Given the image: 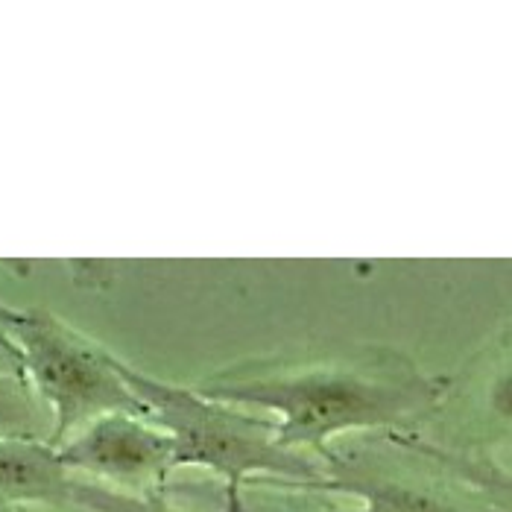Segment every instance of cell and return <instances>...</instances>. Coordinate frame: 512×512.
Returning <instances> with one entry per match:
<instances>
[{"label":"cell","instance_id":"obj_1","mask_svg":"<svg viewBox=\"0 0 512 512\" xmlns=\"http://www.w3.org/2000/svg\"><path fill=\"white\" fill-rule=\"evenodd\" d=\"M214 401L267 413L278 445L319 454L360 434H416L436 410L445 375L425 372L390 346H363L316 360L229 366L197 384Z\"/></svg>","mask_w":512,"mask_h":512},{"label":"cell","instance_id":"obj_2","mask_svg":"<svg viewBox=\"0 0 512 512\" xmlns=\"http://www.w3.org/2000/svg\"><path fill=\"white\" fill-rule=\"evenodd\" d=\"M120 375L138 398L144 419L173 439L176 469L211 472L223 486H240L255 477L328 483L325 466L316 457L278 445L276 422L270 416L214 401L197 387L161 381L123 357Z\"/></svg>","mask_w":512,"mask_h":512},{"label":"cell","instance_id":"obj_3","mask_svg":"<svg viewBox=\"0 0 512 512\" xmlns=\"http://www.w3.org/2000/svg\"><path fill=\"white\" fill-rule=\"evenodd\" d=\"M3 325L24 357V378L53 419L50 445H62L112 413L144 416L120 375V357L65 319L39 308L3 305Z\"/></svg>","mask_w":512,"mask_h":512},{"label":"cell","instance_id":"obj_4","mask_svg":"<svg viewBox=\"0 0 512 512\" xmlns=\"http://www.w3.org/2000/svg\"><path fill=\"white\" fill-rule=\"evenodd\" d=\"M331 489L360 512H492L454 463L419 434L346 436L319 454Z\"/></svg>","mask_w":512,"mask_h":512},{"label":"cell","instance_id":"obj_5","mask_svg":"<svg viewBox=\"0 0 512 512\" xmlns=\"http://www.w3.org/2000/svg\"><path fill=\"white\" fill-rule=\"evenodd\" d=\"M428 442L457 457L501 463L512 454V316L454 375L422 425Z\"/></svg>","mask_w":512,"mask_h":512},{"label":"cell","instance_id":"obj_6","mask_svg":"<svg viewBox=\"0 0 512 512\" xmlns=\"http://www.w3.org/2000/svg\"><path fill=\"white\" fill-rule=\"evenodd\" d=\"M56 451L74 477L132 495L164 492L179 472L170 434L135 413L103 416L65 439Z\"/></svg>","mask_w":512,"mask_h":512},{"label":"cell","instance_id":"obj_7","mask_svg":"<svg viewBox=\"0 0 512 512\" xmlns=\"http://www.w3.org/2000/svg\"><path fill=\"white\" fill-rule=\"evenodd\" d=\"M71 480L56 445L44 439L0 436V507L71 510Z\"/></svg>","mask_w":512,"mask_h":512},{"label":"cell","instance_id":"obj_8","mask_svg":"<svg viewBox=\"0 0 512 512\" xmlns=\"http://www.w3.org/2000/svg\"><path fill=\"white\" fill-rule=\"evenodd\" d=\"M220 512H360L349 495L331 483H302L281 477H255L240 486L217 489Z\"/></svg>","mask_w":512,"mask_h":512},{"label":"cell","instance_id":"obj_9","mask_svg":"<svg viewBox=\"0 0 512 512\" xmlns=\"http://www.w3.org/2000/svg\"><path fill=\"white\" fill-rule=\"evenodd\" d=\"M0 436L53 439V419L27 378L0 375Z\"/></svg>","mask_w":512,"mask_h":512},{"label":"cell","instance_id":"obj_10","mask_svg":"<svg viewBox=\"0 0 512 512\" xmlns=\"http://www.w3.org/2000/svg\"><path fill=\"white\" fill-rule=\"evenodd\" d=\"M71 510L79 512H197L191 507L176 504L164 492L156 495H132L118 492L91 480L74 477L71 480Z\"/></svg>","mask_w":512,"mask_h":512},{"label":"cell","instance_id":"obj_11","mask_svg":"<svg viewBox=\"0 0 512 512\" xmlns=\"http://www.w3.org/2000/svg\"><path fill=\"white\" fill-rule=\"evenodd\" d=\"M434 445V442H431ZM442 451V448H439ZM454 469L463 474L474 489L483 495V501L489 504L492 512H512V469L501 466L495 460H480V457H457L442 451Z\"/></svg>","mask_w":512,"mask_h":512},{"label":"cell","instance_id":"obj_12","mask_svg":"<svg viewBox=\"0 0 512 512\" xmlns=\"http://www.w3.org/2000/svg\"><path fill=\"white\" fill-rule=\"evenodd\" d=\"M0 375H15L24 378V357L18 343L12 340V334L3 325V302H0Z\"/></svg>","mask_w":512,"mask_h":512},{"label":"cell","instance_id":"obj_13","mask_svg":"<svg viewBox=\"0 0 512 512\" xmlns=\"http://www.w3.org/2000/svg\"><path fill=\"white\" fill-rule=\"evenodd\" d=\"M18 512H56V510H44V507H21Z\"/></svg>","mask_w":512,"mask_h":512},{"label":"cell","instance_id":"obj_14","mask_svg":"<svg viewBox=\"0 0 512 512\" xmlns=\"http://www.w3.org/2000/svg\"><path fill=\"white\" fill-rule=\"evenodd\" d=\"M0 512H18L15 507H0Z\"/></svg>","mask_w":512,"mask_h":512}]
</instances>
